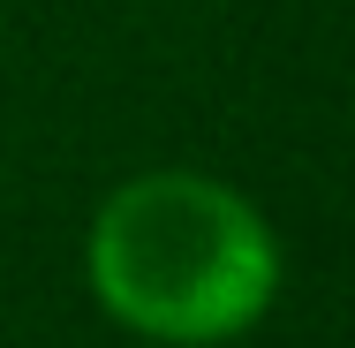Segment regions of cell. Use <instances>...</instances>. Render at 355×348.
<instances>
[{
    "instance_id": "6da1fadb",
    "label": "cell",
    "mask_w": 355,
    "mask_h": 348,
    "mask_svg": "<svg viewBox=\"0 0 355 348\" xmlns=\"http://www.w3.org/2000/svg\"><path fill=\"white\" fill-rule=\"evenodd\" d=\"M272 235L234 190L197 174H144L91 219V288L151 341H219L272 303Z\"/></svg>"
}]
</instances>
